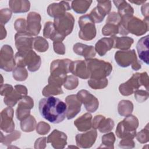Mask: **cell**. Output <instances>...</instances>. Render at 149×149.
I'll list each match as a JSON object with an SVG mask.
<instances>
[{"instance_id":"obj_34","label":"cell","mask_w":149,"mask_h":149,"mask_svg":"<svg viewBox=\"0 0 149 149\" xmlns=\"http://www.w3.org/2000/svg\"><path fill=\"white\" fill-rule=\"evenodd\" d=\"M133 110V104L129 100H121L118 106V112L122 116H127L130 115Z\"/></svg>"},{"instance_id":"obj_4","label":"cell","mask_w":149,"mask_h":149,"mask_svg":"<svg viewBox=\"0 0 149 149\" xmlns=\"http://www.w3.org/2000/svg\"><path fill=\"white\" fill-rule=\"evenodd\" d=\"M16 66L24 68L30 72H36L39 69L41 63V57L33 49L24 51H18L15 55Z\"/></svg>"},{"instance_id":"obj_2","label":"cell","mask_w":149,"mask_h":149,"mask_svg":"<svg viewBox=\"0 0 149 149\" xmlns=\"http://www.w3.org/2000/svg\"><path fill=\"white\" fill-rule=\"evenodd\" d=\"M148 18L141 20L139 18L132 16L122 19L119 24V33L122 36H126L132 33L136 36H140L148 31Z\"/></svg>"},{"instance_id":"obj_52","label":"cell","mask_w":149,"mask_h":149,"mask_svg":"<svg viewBox=\"0 0 149 149\" xmlns=\"http://www.w3.org/2000/svg\"><path fill=\"white\" fill-rule=\"evenodd\" d=\"M13 89L14 88L10 84H1V95L4 97L6 96L9 94L13 90Z\"/></svg>"},{"instance_id":"obj_37","label":"cell","mask_w":149,"mask_h":149,"mask_svg":"<svg viewBox=\"0 0 149 149\" xmlns=\"http://www.w3.org/2000/svg\"><path fill=\"white\" fill-rule=\"evenodd\" d=\"M33 48L35 50L40 52L47 51L49 48V44L45 38L38 36L34 38Z\"/></svg>"},{"instance_id":"obj_46","label":"cell","mask_w":149,"mask_h":149,"mask_svg":"<svg viewBox=\"0 0 149 149\" xmlns=\"http://www.w3.org/2000/svg\"><path fill=\"white\" fill-rule=\"evenodd\" d=\"M12 16V10L8 8L2 9L0 11V23L1 25H5L9 20H10Z\"/></svg>"},{"instance_id":"obj_43","label":"cell","mask_w":149,"mask_h":149,"mask_svg":"<svg viewBox=\"0 0 149 149\" xmlns=\"http://www.w3.org/2000/svg\"><path fill=\"white\" fill-rule=\"evenodd\" d=\"M1 136L3 137V139L1 138V143L5 145H9L13 141L16 140L17 139H19L20 137L21 133L17 130H15L11 134H8L6 136H3L2 133L1 132Z\"/></svg>"},{"instance_id":"obj_57","label":"cell","mask_w":149,"mask_h":149,"mask_svg":"<svg viewBox=\"0 0 149 149\" xmlns=\"http://www.w3.org/2000/svg\"><path fill=\"white\" fill-rule=\"evenodd\" d=\"M68 148H79V147H76V146H68Z\"/></svg>"},{"instance_id":"obj_27","label":"cell","mask_w":149,"mask_h":149,"mask_svg":"<svg viewBox=\"0 0 149 149\" xmlns=\"http://www.w3.org/2000/svg\"><path fill=\"white\" fill-rule=\"evenodd\" d=\"M43 36L45 38H49L54 41H62L65 38L61 35L55 29L54 23L47 22L45 23Z\"/></svg>"},{"instance_id":"obj_36","label":"cell","mask_w":149,"mask_h":149,"mask_svg":"<svg viewBox=\"0 0 149 149\" xmlns=\"http://www.w3.org/2000/svg\"><path fill=\"white\" fill-rule=\"evenodd\" d=\"M63 91L61 87L56 85L48 83L42 90V94L44 96L47 97L52 95H56L59 94H62Z\"/></svg>"},{"instance_id":"obj_22","label":"cell","mask_w":149,"mask_h":149,"mask_svg":"<svg viewBox=\"0 0 149 149\" xmlns=\"http://www.w3.org/2000/svg\"><path fill=\"white\" fill-rule=\"evenodd\" d=\"M47 142L51 143L54 148L62 149L67 144V136L65 133L54 129L47 137Z\"/></svg>"},{"instance_id":"obj_7","label":"cell","mask_w":149,"mask_h":149,"mask_svg":"<svg viewBox=\"0 0 149 149\" xmlns=\"http://www.w3.org/2000/svg\"><path fill=\"white\" fill-rule=\"evenodd\" d=\"M115 59L117 64L122 68L131 65L134 70H138L141 68V63L138 61L134 49L118 51L115 54Z\"/></svg>"},{"instance_id":"obj_49","label":"cell","mask_w":149,"mask_h":149,"mask_svg":"<svg viewBox=\"0 0 149 149\" xmlns=\"http://www.w3.org/2000/svg\"><path fill=\"white\" fill-rule=\"evenodd\" d=\"M121 17L118 14V13L115 12H112L108 14V16L106 20V23L115 24L119 26L121 22Z\"/></svg>"},{"instance_id":"obj_38","label":"cell","mask_w":149,"mask_h":149,"mask_svg":"<svg viewBox=\"0 0 149 149\" xmlns=\"http://www.w3.org/2000/svg\"><path fill=\"white\" fill-rule=\"evenodd\" d=\"M108 84V80L107 78L104 79H90L88 81V86L93 89H103L105 88Z\"/></svg>"},{"instance_id":"obj_12","label":"cell","mask_w":149,"mask_h":149,"mask_svg":"<svg viewBox=\"0 0 149 149\" xmlns=\"http://www.w3.org/2000/svg\"><path fill=\"white\" fill-rule=\"evenodd\" d=\"M77 95L88 112H94L98 108L99 102L98 99L88 91L81 90L78 91Z\"/></svg>"},{"instance_id":"obj_45","label":"cell","mask_w":149,"mask_h":149,"mask_svg":"<svg viewBox=\"0 0 149 149\" xmlns=\"http://www.w3.org/2000/svg\"><path fill=\"white\" fill-rule=\"evenodd\" d=\"M14 28L17 33L27 32V22L24 18H18L14 23Z\"/></svg>"},{"instance_id":"obj_1","label":"cell","mask_w":149,"mask_h":149,"mask_svg":"<svg viewBox=\"0 0 149 149\" xmlns=\"http://www.w3.org/2000/svg\"><path fill=\"white\" fill-rule=\"evenodd\" d=\"M38 109L42 118L52 123L62 122L66 117V103L52 96L41 99Z\"/></svg>"},{"instance_id":"obj_24","label":"cell","mask_w":149,"mask_h":149,"mask_svg":"<svg viewBox=\"0 0 149 149\" xmlns=\"http://www.w3.org/2000/svg\"><path fill=\"white\" fill-rule=\"evenodd\" d=\"M69 10H70V6L69 2L62 1L58 3L50 4L47 8V13L49 16L55 18L64 15Z\"/></svg>"},{"instance_id":"obj_56","label":"cell","mask_w":149,"mask_h":149,"mask_svg":"<svg viewBox=\"0 0 149 149\" xmlns=\"http://www.w3.org/2000/svg\"><path fill=\"white\" fill-rule=\"evenodd\" d=\"M130 3H134L136 4L137 5H143L147 1L144 0V1H129Z\"/></svg>"},{"instance_id":"obj_11","label":"cell","mask_w":149,"mask_h":149,"mask_svg":"<svg viewBox=\"0 0 149 149\" xmlns=\"http://www.w3.org/2000/svg\"><path fill=\"white\" fill-rule=\"evenodd\" d=\"M97 6L88 14L94 23L102 22L105 16L109 13L111 9V1H97Z\"/></svg>"},{"instance_id":"obj_40","label":"cell","mask_w":149,"mask_h":149,"mask_svg":"<svg viewBox=\"0 0 149 149\" xmlns=\"http://www.w3.org/2000/svg\"><path fill=\"white\" fill-rule=\"evenodd\" d=\"M28 77V72L25 68L16 66L13 70V77L19 81H24Z\"/></svg>"},{"instance_id":"obj_50","label":"cell","mask_w":149,"mask_h":149,"mask_svg":"<svg viewBox=\"0 0 149 149\" xmlns=\"http://www.w3.org/2000/svg\"><path fill=\"white\" fill-rule=\"evenodd\" d=\"M119 147L122 148H133L135 147V143L133 139H123L120 141Z\"/></svg>"},{"instance_id":"obj_8","label":"cell","mask_w":149,"mask_h":149,"mask_svg":"<svg viewBox=\"0 0 149 149\" xmlns=\"http://www.w3.org/2000/svg\"><path fill=\"white\" fill-rule=\"evenodd\" d=\"M80 30L79 37L85 41H90L96 36L97 30L95 23L90 18L88 14L80 16L78 20Z\"/></svg>"},{"instance_id":"obj_33","label":"cell","mask_w":149,"mask_h":149,"mask_svg":"<svg viewBox=\"0 0 149 149\" xmlns=\"http://www.w3.org/2000/svg\"><path fill=\"white\" fill-rule=\"evenodd\" d=\"M92 2L93 1L91 0L73 1L71 3V8L76 13L83 14L87 11Z\"/></svg>"},{"instance_id":"obj_9","label":"cell","mask_w":149,"mask_h":149,"mask_svg":"<svg viewBox=\"0 0 149 149\" xmlns=\"http://www.w3.org/2000/svg\"><path fill=\"white\" fill-rule=\"evenodd\" d=\"M74 18L70 13L56 17L54 19V24L56 31L65 38L73 31Z\"/></svg>"},{"instance_id":"obj_10","label":"cell","mask_w":149,"mask_h":149,"mask_svg":"<svg viewBox=\"0 0 149 149\" xmlns=\"http://www.w3.org/2000/svg\"><path fill=\"white\" fill-rule=\"evenodd\" d=\"M16 66L12 48L9 45H3L0 51L1 68L5 71L11 72L13 70Z\"/></svg>"},{"instance_id":"obj_5","label":"cell","mask_w":149,"mask_h":149,"mask_svg":"<svg viewBox=\"0 0 149 149\" xmlns=\"http://www.w3.org/2000/svg\"><path fill=\"white\" fill-rule=\"evenodd\" d=\"M90 73V79H104L109 76L112 71V66L104 60L95 58L85 60Z\"/></svg>"},{"instance_id":"obj_28","label":"cell","mask_w":149,"mask_h":149,"mask_svg":"<svg viewBox=\"0 0 149 149\" xmlns=\"http://www.w3.org/2000/svg\"><path fill=\"white\" fill-rule=\"evenodd\" d=\"M92 115L87 112L77 118L73 123L79 131L86 132L92 127Z\"/></svg>"},{"instance_id":"obj_17","label":"cell","mask_w":149,"mask_h":149,"mask_svg":"<svg viewBox=\"0 0 149 149\" xmlns=\"http://www.w3.org/2000/svg\"><path fill=\"white\" fill-rule=\"evenodd\" d=\"M15 41L18 51L33 49L34 37L27 32L17 33L15 36Z\"/></svg>"},{"instance_id":"obj_26","label":"cell","mask_w":149,"mask_h":149,"mask_svg":"<svg viewBox=\"0 0 149 149\" xmlns=\"http://www.w3.org/2000/svg\"><path fill=\"white\" fill-rule=\"evenodd\" d=\"M75 54L83 56L86 59L93 58L96 54L94 47L93 45H87L80 42L76 43L73 47Z\"/></svg>"},{"instance_id":"obj_13","label":"cell","mask_w":149,"mask_h":149,"mask_svg":"<svg viewBox=\"0 0 149 149\" xmlns=\"http://www.w3.org/2000/svg\"><path fill=\"white\" fill-rule=\"evenodd\" d=\"M72 61L69 59H56L53 61L50 66L51 75L62 77L67 76L70 72V66Z\"/></svg>"},{"instance_id":"obj_55","label":"cell","mask_w":149,"mask_h":149,"mask_svg":"<svg viewBox=\"0 0 149 149\" xmlns=\"http://www.w3.org/2000/svg\"><path fill=\"white\" fill-rule=\"evenodd\" d=\"M6 36V30L3 26L1 25V40L4 39Z\"/></svg>"},{"instance_id":"obj_15","label":"cell","mask_w":149,"mask_h":149,"mask_svg":"<svg viewBox=\"0 0 149 149\" xmlns=\"http://www.w3.org/2000/svg\"><path fill=\"white\" fill-rule=\"evenodd\" d=\"M34 107V101L30 96L26 95L23 97L18 103L16 111V116L19 120H22L28 117L30 110Z\"/></svg>"},{"instance_id":"obj_14","label":"cell","mask_w":149,"mask_h":149,"mask_svg":"<svg viewBox=\"0 0 149 149\" xmlns=\"http://www.w3.org/2000/svg\"><path fill=\"white\" fill-rule=\"evenodd\" d=\"M27 92L26 86L21 84L16 85L13 90L9 94L4 97V103L8 107H13L23 97L27 95Z\"/></svg>"},{"instance_id":"obj_41","label":"cell","mask_w":149,"mask_h":149,"mask_svg":"<svg viewBox=\"0 0 149 149\" xmlns=\"http://www.w3.org/2000/svg\"><path fill=\"white\" fill-rule=\"evenodd\" d=\"M119 33V26L115 24L106 23L102 29V34L105 36H113Z\"/></svg>"},{"instance_id":"obj_29","label":"cell","mask_w":149,"mask_h":149,"mask_svg":"<svg viewBox=\"0 0 149 149\" xmlns=\"http://www.w3.org/2000/svg\"><path fill=\"white\" fill-rule=\"evenodd\" d=\"M113 41L111 37H103L99 40L95 45V50L98 54L102 56L113 48Z\"/></svg>"},{"instance_id":"obj_48","label":"cell","mask_w":149,"mask_h":149,"mask_svg":"<svg viewBox=\"0 0 149 149\" xmlns=\"http://www.w3.org/2000/svg\"><path fill=\"white\" fill-rule=\"evenodd\" d=\"M50 126L47 123L41 121L36 126V132L41 135L47 134L50 130Z\"/></svg>"},{"instance_id":"obj_53","label":"cell","mask_w":149,"mask_h":149,"mask_svg":"<svg viewBox=\"0 0 149 149\" xmlns=\"http://www.w3.org/2000/svg\"><path fill=\"white\" fill-rule=\"evenodd\" d=\"M47 138L45 137H40L35 142L34 148H45L46 146Z\"/></svg>"},{"instance_id":"obj_25","label":"cell","mask_w":149,"mask_h":149,"mask_svg":"<svg viewBox=\"0 0 149 149\" xmlns=\"http://www.w3.org/2000/svg\"><path fill=\"white\" fill-rule=\"evenodd\" d=\"M148 37V35L141 37L140 40H139L136 45V49L139 58L147 65H148L149 61Z\"/></svg>"},{"instance_id":"obj_54","label":"cell","mask_w":149,"mask_h":149,"mask_svg":"<svg viewBox=\"0 0 149 149\" xmlns=\"http://www.w3.org/2000/svg\"><path fill=\"white\" fill-rule=\"evenodd\" d=\"M149 3L143 4L141 8V12L144 18H148L149 15Z\"/></svg>"},{"instance_id":"obj_44","label":"cell","mask_w":149,"mask_h":149,"mask_svg":"<svg viewBox=\"0 0 149 149\" xmlns=\"http://www.w3.org/2000/svg\"><path fill=\"white\" fill-rule=\"evenodd\" d=\"M136 139L139 142L144 144L149 141V128L148 123L146 125L145 127L137 133L136 135Z\"/></svg>"},{"instance_id":"obj_20","label":"cell","mask_w":149,"mask_h":149,"mask_svg":"<svg viewBox=\"0 0 149 149\" xmlns=\"http://www.w3.org/2000/svg\"><path fill=\"white\" fill-rule=\"evenodd\" d=\"M114 122L111 118H106L104 116L98 115L94 116L92 120V127L98 129L101 133H108L114 127Z\"/></svg>"},{"instance_id":"obj_51","label":"cell","mask_w":149,"mask_h":149,"mask_svg":"<svg viewBox=\"0 0 149 149\" xmlns=\"http://www.w3.org/2000/svg\"><path fill=\"white\" fill-rule=\"evenodd\" d=\"M53 47L55 53L59 55H64L65 54V47L62 41L53 42Z\"/></svg>"},{"instance_id":"obj_32","label":"cell","mask_w":149,"mask_h":149,"mask_svg":"<svg viewBox=\"0 0 149 149\" xmlns=\"http://www.w3.org/2000/svg\"><path fill=\"white\" fill-rule=\"evenodd\" d=\"M10 9L15 13H25L30 8V3L25 0H11L9 1Z\"/></svg>"},{"instance_id":"obj_3","label":"cell","mask_w":149,"mask_h":149,"mask_svg":"<svg viewBox=\"0 0 149 149\" xmlns=\"http://www.w3.org/2000/svg\"><path fill=\"white\" fill-rule=\"evenodd\" d=\"M148 76L146 72L134 73L127 81L120 84L119 92L124 96H128L132 94L141 86L148 91Z\"/></svg>"},{"instance_id":"obj_23","label":"cell","mask_w":149,"mask_h":149,"mask_svg":"<svg viewBox=\"0 0 149 149\" xmlns=\"http://www.w3.org/2000/svg\"><path fill=\"white\" fill-rule=\"evenodd\" d=\"M70 72L74 76L83 79H87L90 78V73L85 60L72 61L70 66Z\"/></svg>"},{"instance_id":"obj_31","label":"cell","mask_w":149,"mask_h":149,"mask_svg":"<svg viewBox=\"0 0 149 149\" xmlns=\"http://www.w3.org/2000/svg\"><path fill=\"white\" fill-rule=\"evenodd\" d=\"M113 41V48L120 49L121 50L129 49L134 42V40L129 37H117L113 36L111 37Z\"/></svg>"},{"instance_id":"obj_42","label":"cell","mask_w":149,"mask_h":149,"mask_svg":"<svg viewBox=\"0 0 149 149\" xmlns=\"http://www.w3.org/2000/svg\"><path fill=\"white\" fill-rule=\"evenodd\" d=\"M79 84V80L75 76L73 75L67 76L66 80L63 83L64 87L69 90H72L75 89Z\"/></svg>"},{"instance_id":"obj_6","label":"cell","mask_w":149,"mask_h":149,"mask_svg":"<svg viewBox=\"0 0 149 149\" xmlns=\"http://www.w3.org/2000/svg\"><path fill=\"white\" fill-rule=\"evenodd\" d=\"M139 122L134 115H129L120 122L116 129V134L119 139H133L136 135V129Z\"/></svg>"},{"instance_id":"obj_35","label":"cell","mask_w":149,"mask_h":149,"mask_svg":"<svg viewBox=\"0 0 149 149\" xmlns=\"http://www.w3.org/2000/svg\"><path fill=\"white\" fill-rule=\"evenodd\" d=\"M21 129L24 132H30L33 131L37 126L36 120L32 115H29L24 119L20 121Z\"/></svg>"},{"instance_id":"obj_30","label":"cell","mask_w":149,"mask_h":149,"mask_svg":"<svg viewBox=\"0 0 149 149\" xmlns=\"http://www.w3.org/2000/svg\"><path fill=\"white\" fill-rule=\"evenodd\" d=\"M113 2L118 8V14L121 19L133 16L134 13L133 8L126 1H113Z\"/></svg>"},{"instance_id":"obj_39","label":"cell","mask_w":149,"mask_h":149,"mask_svg":"<svg viewBox=\"0 0 149 149\" xmlns=\"http://www.w3.org/2000/svg\"><path fill=\"white\" fill-rule=\"evenodd\" d=\"M115 141V136L112 132L107 133L102 137V144L99 148H114V143Z\"/></svg>"},{"instance_id":"obj_21","label":"cell","mask_w":149,"mask_h":149,"mask_svg":"<svg viewBox=\"0 0 149 149\" xmlns=\"http://www.w3.org/2000/svg\"><path fill=\"white\" fill-rule=\"evenodd\" d=\"M41 17L39 13L31 12L27 17V32L33 36H37L41 30Z\"/></svg>"},{"instance_id":"obj_19","label":"cell","mask_w":149,"mask_h":149,"mask_svg":"<svg viewBox=\"0 0 149 149\" xmlns=\"http://www.w3.org/2000/svg\"><path fill=\"white\" fill-rule=\"evenodd\" d=\"M65 102L67 107L66 118L69 120L72 119L80 111L82 103L78 98L77 94L67 96L65 98Z\"/></svg>"},{"instance_id":"obj_18","label":"cell","mask_w":149,"mask_h":149,"mask_svg":"<svg viewBox=\"0 0 149 149\" xmlns=\"http://www.w3.org/2000/svg\"><path fill=\"white\" fill-rule=\"evenodd\" d=\"M97 137V132L93 129L84 133L76 134V143L79 147L83 148H90L95 143Z\"/></svg>"},{"instance_id":"obj_47","label":"cell","mask_w":149,"mask_h":149,"mask_svg":"<svg viewBox=\"0 0 149 149\" xmlns=\"http://www.w3.org/2000/svg\"><path fill=\"white\" fill-rule=\"evenodd\" d=\"M134 94V97L136 101L140 103H142L146 101L148 97L149 93L147 90H136L133 93Z\"/></svg>"},{"instance_id":"obj_16","label":"cell","mask_w":149,"mask_h":149,"mask_svg":"<svg viewBox=\"0 0 149 149\" xmlns=\"http://www.w3.org/2000/svg\"><path fill=\"white\" fill-rule=\"evenodd\" d=\"M13 115L14 110L10 107L5 108L1 112V129L6 133L12 132L15 129Z\"/></svg>"}]
</instances>
